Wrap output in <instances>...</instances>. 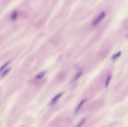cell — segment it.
Returning a JSON list of instances; mask_svg holds the SVG:
<instances>
[{"label":"cell","instance_id":"30bf717a","mask_svg":"<svg viewBox=\"0 0 128 127\" xmlns=\"http://www.w3.org/2000/svg\"><path fill=\"white\" fill-rule=\"evenodd\" d=\"M121 52L120 51V52H118V53H115V54H114L113 55H112V60H115V59H117L118 57H120L121 56Z\"/></svg>","mask_w":128,"mask_h":127},{"label":"cell","instance_id":"3957f363","mask_svg":"<svg viewBox=\"0 0 128 127\" xmlns=\"http://www.w3.org/2000/svg\"><path fill=\"white\" fill-rule=\"evenodd\" d=\"M18 16H19V12L17 11H14L10 15V19L11 21H15L18 18Z\"/></svg>","mask_w":128,"mask_h":127},{"label":"cell","instance_id":"5b68a950","mask_svg":"<svg viewBox=\"0 0 128 127\" xmlns=\"http://www.w3.org/2000/svg\"><path fill=\"white\" fill-rule=\"evenodd\" d=\"M82 74H83V72L82 71H80V72H78L77 73H76V75H75V76L73 78V79H72V81H71V82L73 83V82H75L76 81H77L80 78V76L82 75Z\"/></svg>","mask_w":128,"mask_h":127},{"label":"cell","instance_id":"8992f818","mask_svg":"<svg viewBox=\"0 0 128 127\" xmlns=\"http://www.w3.org/2000/svg\"><path fill=\"white\" fill-rule=\"evenodd\" d=\"M10 63H11V61H8L5 62L1 67H0V73H2V72L4 71L5 69H7V67H8V65L10 64Z\"/></svg>","mask_w":128,"mask_h":127},{"label":"cell","instance_id":"7a4b0ae2","mask_svg":"<svg viewBox=\"0 0 128 127\" xmlns=\"http://www.w3.org/2000/svg\"><path fill=\"white\" fill-rule=\"evenodd\" d=\"M63 95V93L62 92V93H58V94H56L53 99H52V100L50 101V103H49V105L50 106H52V105H54L55 103H56L57 102H58V100L62 97V96Z\"/></svg>","mask_w":128,"mask_h":127},{"label":"cell","instance_id":"52a82bcc","mask_svg":"<svg viewBox=\"0 0 128 127\" xmlns=\"http://www.w3.org/2000/svg\"><path fill=\"white\" fill-rule=\"evenodd\" d=\"M111 79H112V74H109L108 76L107 77L106 82H105V87H106V88H108V86H109V83H110Z\"/></svg>","mask_w":128,"mask_h":127},{"label":"cell","instance_id":"6da1fadb","mask_svg":"<svg viewBox=\"0 0 128 127\" xmlns=\"http://www.w3.org/2000/svg\"><path fill=\"white\" fill-rule=\"evenodd\" d=\"M106 17V12L103 11V12H101L94 19V21L92 22V25L93 26H96V25H97L102 20H103Z\"/></svg>","mask_w":128,"mask_h":127},{"label":"cell","instance_id":"8fae6325","mask_svg":"<svg viewBox=\"0 0 128 127\" xmlns=\"http://www.w3.org/2000/svg\"><path fill=\"white\" fill-rule=\"evenodd\" d=\"M10 71H11V69H10V68H7L5 70L3 71V73H2L1 76H2V77H5V75H7L8 74V73H9Z\"/></svg>","mask_w":128,"mask_h":127},{"label":"cell","instance_id":"277c9868","mask_svg":"<svg viewBox=\"0 0 128 127\" xmlns=\"http://www.w3.org/2000/svg\"><path fill=\"white\" fill-rule=\"evenodd\" d=\"M46 71H43V72H41V73H39L38 74H37L36 75H35V79H37V80H40V79H42L43 77H44V75H46Z\"/></svg>","mask_w":128,"mask_h":127},{"label":"cell","instance_id":"ba28073f","mask_svg":"<svg viewBox=\"0 0 128 127\" xmlns=\"http://www.w3.org/2000/svg\"><path fill=\"white\" fill-rule=\"evenodd\" d=\"M86 101V99H83V100H82L81 102H80V104L78 105V106L77 107H76V113H77L80 110V109L82 108V106H83V104L85 103V102Z\"/></svg>","mask_w":128,"mask_h":127},{"label":"cell","instance_id":"9c48e42d","mask_svg":"<svg viewBox=\"0 0 128 127\" xmlns=\"http://www.w3.org/2000/svg\"><path fill=\"white\" fill-rule=\"evenodd\" d=\"M85 120H86V119H85V118H83L82 120H80V122L79 123L76 124V126L75 127H82V126L84 125V123H85Z\"/></svg>","mask_w":128,"mask_h":127}]
</instances>
